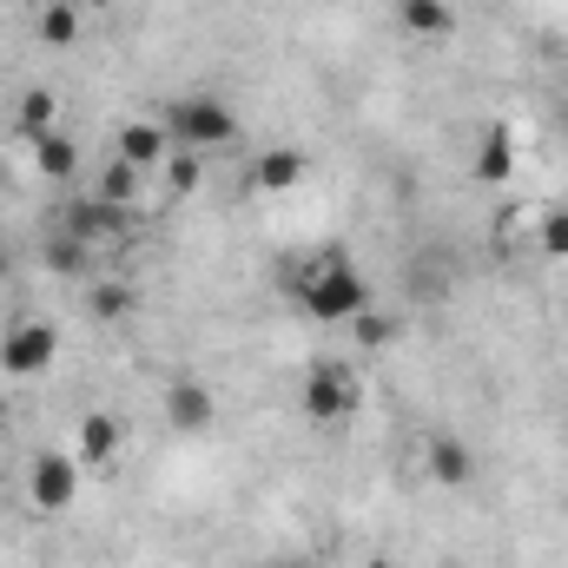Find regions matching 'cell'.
<instances>
[{
	"label": "cell",
	"mask_w": 568,
	"mask_h": 568,
	"mask_svg": "<svg viewBox=\"0 0 568 568\" xmlns=\"http://www.w3.org/2000/svg\"><path fill=\"white\" fill-rule=\"evenodd\" d=\"M291 297H297V311L304 317H317V324H351L357 311H371V284H364V272L331 245V252H317V258H304L297 272H291V284H284Z\"/></svg>",
	"instance_id": "6da1fadb"
},
{
	"label": "cell",
	"mask_w": 568,
	"mask_h": 568,
	"mask_svg": "<svg viewBox=\"0 0 568 568\" xmlns=\"http://www.w3.org/2000/svg\"><path fill=\"white\" fill-rule=\"evenodd\" d=\"M159 126L185 145V152H212V145L239 140V113H232L219 93H185V100H172Z\"/></svg>",
	"instance_id": "7a4b0ae2"
},
{
	"label": "cell",
	"mask_w": 568,
	"mask_h": 568,
	"mask_svg": "<svg viewBox=\"0 0 568 568\" xmlns=\"http://www.w3.org/2000/svg\"><path fill=\"white\" fill-rule=\"evenodd\" d=\"M297 404H304V417L311 424H344L357 404H364V377L351 371V364H311L304 371V390H297Z\"/></svg>",
	"instance_id": "3957f363"
},
{
	"label": "cell",
	"mask_w": 568,
	"mask_h": 568,
	"mask_svg": "<svg viewBox=\"0 0 568 568\" xmlns=\"http://www.w3.org/2000/svg\"><path fill=\"white\" fill-rule=\"evenodd\" d=\"M53 357H60V331L47 317H13L7 324V337H0V371L7 377H40V371H53Z\"/></svg>",
	"instance_id": "277c9868"
},
{
	"label": "cell",
	"mask_w": 568,
	"mask_h": 568,
	"mask_svg": "<svg viewBox=\"0 0 568 568\" xmlns=\"http://www.w3.org/2000/svg\"><path fill=\"white\" fill-rule=\"evenodd\" d=\"M80 456L73 449H40L33 456V469H27V496H33V509L40 516H60V509H73V496H80Z\"/></svg>",
	"instance_id": "5b68a950"
},
{
	"label": "cell",
	"mask_w": 568,
	"mask_h": 568,
	"mask_svg": "<svg viewBox=\"0 0 568 568\" xmlns=\"http://www.w3.org/2000/svg\"><path fill=\"white\" fill-rule=\"evenodd\" d=\"M60 232H73L87 252H93V245H126V239H133V205H106V199H93V192H87V199H73V205H67Z\"/></svg>",
	"instance_id": "8992f818"
},
{
	"label": "cell",
	"mask_w": 568,
	"mask_h": 568,
	"mask_svg": "<svg viewBox=\"0 0 568 568\" xmlns=\"http://www.w3.org/2000/svg\"><path fill=\"white\" fill-rule=\"evenodd\" d=\"M212 410H219V404H212V390H205L199 377H172V384H165V424L179 429V436L205 429L212 424Z\"/></svg>",
	"instance_id": "52a82bcc"
},
{
	"label": "cell",
	"mask_w": 568,
	"mask_h": 568,
	"mask_svg": "<svg viewBox=\"0 0 568 568\" xmlns=\"http://www.w3.org/2000/svg\"><path fill=\"white\" fill-rule=\"evenodd\" d=\"M424 469H429V483H443V489H463L469 476H476V456H469V443L463 436H429L424 443Z\"/></svg>",
	"instance_id": "ba28073f"
},
{
	"label": "cell",
	"mask_w": 568,
	"mask_h": 568,
	"mask_svg": "<svg viewBox=\"0 0 568 568\" xmlns=\"http://www.w3.org/2000/svg\"><path fill=\"white\" fill-rule=\"evenodd\" d=\"M509 172H516V133H509V126H483L476 159H469V179H476V185H503Z\"/></svg>",
	"instance_id": "9c48e42d"
},
{
	"label": "cell",
	"mask_w": 568,
	"mask_h": 568,
	"mask_svg": "<svg viewBox=\"0 0 568 568\" xmlns=\"http://www.w3.org/2000/svg\"><path fill=\"white\" fill-rule=\"evenodd\" d=\"M120 417H106V410H93V417H80V429H73V456L87 463V469H106L113 456H120Z\"/></svg>",
	"instance_id": "30bf717a"
},
{
	"label": "cell",
	"mask_w": 568,
	"mask_h": 568,
	"mask_svg": "<svg viewBox=\"0 0 568 568\" xmlns=\"http://www.w3.org/2000/svg\"><path fill=\"white\" fill-rule=\"evenodd\" d=\"M165 145H172V133L165 126H152V120H133V126H120V140H113V152L126 159V165H165Z\"/></svg>",
	"instance_id": "8fae6325"
},
{
	"label": "cell",
	"mask_w": 568,
	"mask_h": 568,
	"mask_svg": "<svg viewBox=\"0 0 568 568\" xmlns=\"http://www.w3.org/2000/svg\"><path fill=\"white\" fill-rule=\"evenodd\" d=\"M397 20H404V33H417V40H449V33H456V7H449V0H397Z\"/></svg>",
	"instance_id": "7c38bea8"
},
{
	"label": "cell",
	"mask_w": 568,
	"mask_h": 568,
	"mask_svg": "<svg viewBox=\"0 0 568 568\" xmlns=\"http://www.w3.org/2000/svg\"><path fill=\"white\" fill-rule=\"evenodd\" d=\"M252 185H258V192H291V185H304V152H297V145H272V152H258Z\"/></svg>",
	"instance_id": "4fadbf2b"
},
{
	"label": "cell",
	"mask_w": 568,
	"mask_h": 568,
	"mask_svg": "<svg viewBox=\"0 0 568 568\" xmlns=\"http://www.w3.org/2000/svg\"><path fill=\"white\" fill-rule=\"evenodd\" d=\"M33 172H40V179H60V185H67V179L80 172V145L67 140V133H47V140H33Z\"/></svg>",
	"instance_id": "5bb4252c"
},
{
	"label": "cell",
	"mask_w": 568,
	"mask_h": 568,
	"mask_svg": "<svg viewBox=\"0 0 568 568\" xmlns=\"http://www.w3.org/2000/svg\"><path fill=\"white\" fill-rule=\"evenodd\" d=\"M133 304H140V291L126 278H100L93 291H87V311L100 317V324H120V317H133Z\"/></svg>",
	"instance_id": "9a60e30c"
},
{
	"label": "cell",
	"mask_w": 568,
	"mask_h": 568,
	"mask_svg": "<svg viewBox=\"0 0 568 568\" xmlns=\"http://www.w3.org/2000/svg\"><path fill=\"white\" fill-rule=\"evenodd\" d=\"M93 199H106V205H133L140 199V165H126L120 152L100 165V179H93Z\"/></svg>",
	"instance_id": "2e32d148"
},
{
	"label": "cell",
	"mask_w": 568,
	"mask_h": 568,
	"mask_svg": "<svg viewBox=\"0 0 568 568\" xmlns=\"http://www.w3.org/2000/svg\"><path fill=\"white\" fill-rule=\"evenodd\" d=\"M87 258H93V252H87L73 232H53V239L40 245V265H47V272H60V278H80V272H87Z\"/></svg>",
	"instance_id": "e0dca14e"
},
{
	"label": "cell",
	"mask_w": 568,
	"mask_h": 568,
	"mask_svg": "<svg viewBox=\"0 0 568 568\" xmlns=\"http://www.w3.org/2000/svg\"><path fill=\"white\" fill-rule=\"evenodd\" d=\"M40 40L47 47H73L80 40V7L73 0H47L40 7Z\"/></svg>",
	"instance_id": "ac0fdd59"
},
{
	"label": "cell",
	"mask_w": 568,
	"mask_h": 568,
	"mask_svg": "<svg viewBox=\"0 0 568 568\" xmlns=\"http://www.w3.org/2000/svg\"><path fill=\"white\" fill-rule=\"evenodd\" d=\"M13 133H20L27 145L47 140V133H53V93H27V100H20V113H13Z\"/></svg>",
	"instance_id": "d6986e66"
},
{
	"label": "cell",
	"mask_w": 568,
	"mask_h": 568,
	"mask_svg": "<svg viewBox=\"0 0 568 568\" xmlns=\"http://www.w3.org/2000/svg\"><path fill=\"white\" fill-rule=\"evenodd\" d=\"M165 185H172V192H199V185H205L199 152H185V145H179V152H165Z\"/></svg>",
	"instance_id": "ffe728a7"
},
{
	"label": "cell",
	"mask_w": 568,
	"mask_h": 568,
	"mask_svg": "<svg viewBox=\"0 0 568 568\" xmlns=\"http://www.w3.org/2000/svg\"><path fill=\"white\" fill-rule=\"evenodd\" d=\"M536 245H542L549 258H568V205H549V212L536 219Z\"/></svg>",
	"instance_id": "44dd1931"
},
{
	"label": "cell",
	"mask_w": 568,
	"mask_h": 568,
	"mask_svg": "<svg viewBox=\"0 0 568 568\" xmlns=\"http://www.w3.org/2000/svg\"><path fill=\"white\" fill-rule=\"evenodd\" d=\"M351 324H357V344H364V351H384V344H397V317H377V311H357Z\"/></svg>",
	"instance_id": "7402d4cb"
},
{
	"label": "cell",
	"mask_w": 568,
	"mask_h": 568,
	"mask_svg": "<svg viewBox=\"0 0 568 568\" xmlns=\"http://www.w3.org/2000/svg\"><path fill=\"white\" fill-rule=\"evenodd\" d=\"M7 272H13V252H7V239H0V284H7Z\"/></svg>",
	"instance_id": "603a6c76"
},
{
	"label": "cell",
	"mask_w": 568,
	"mask_h": 568,
	"mask_svg": "<svg viewBox=\"0 0 568 568\" xmlns=\"http://www.w3.org/2000/svg\"><path fill=\"white\" fill-rule=\"evenodd\" d=\"M73 7H80V13H87V7H113V0H73Z\"/></svg>",
	"instance_id": "cb8c5ba5"
},
{
	"label": "cell",
	"mask_w": 568,
	"mask_h": 568,
	"mask_svg": "<svg viewBox=\"0 0 568 568\" xmlns=\"http://www.w3.org/2000/svg\"><path fill=\"white\" fill-rule=\"evenodd\" d=\"M357 568H390V562H384V556H371V562H357Z\"/></svg>",
	"instance_id": "d4e9b609"
},
{
	"label": "cell",
	"mask_w": 568,
	"mask_h": 568,
	"mask_svg": "<svg viewBox=\"0 0 568 568\" xmlns=\"http://www.w3.org/2000/svg\"><path fill=\"white\" fill-rule=\"evenodd\" d=\"M562 113H568V80H562Z\"/></svg>",
	"instance_id": "484cf974"
},
{
	"label": "cell",
	"mask_w": 568,
	"mask_h": 568,
	"mask_svg": "<svg viewBox=\"0 0 568 568\" xmlns=\"http://www.w3.org/2000/svg\"><path fill=\"white\" fill-rule=\"evenodd\" d=\"M0 424H7V404H0Z\"/></svg>",
	"instance_id": "4316f807"
}]
</instances>
